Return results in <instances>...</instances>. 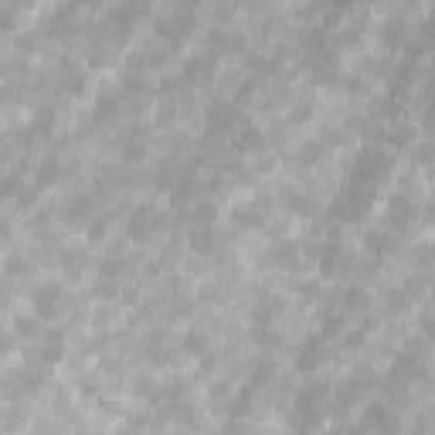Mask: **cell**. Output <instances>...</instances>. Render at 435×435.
<instances>
[{
  "label": "cell",
  "instance_id": "cell-4",
  "mask_svg": "<svg viewBox=\"0 0 435 435\" xmlns=\"http://www.w3.org/2000/svg\"><path fill=\"white\" fill-rule=\"evenodd\" d=\"M160 225H163V218H160L157 207H154V204H140V207L129 214V238L147 241V238L154 235Z\"/></svg>",
  "mask_w": 435,
  "mask_h": 435
},
{
  "label": "cell",
  "instance_id": "cell-24",
  "mask_svg": "<svg viewBox=\"0 0 435 435\" xmlns=\"http://www.w3.org/2000/svg\"><path fill=\"white\" fill-rule=\"evenodd\" d=\"M323 150H326V147H323L320 140H310V143H303V147L296 150V160H299L303 167H313V163L323 157Z\"/></svg>",
  "mask_w": 435,
  "mask_h": 435
},
{
  "label": "cell",
  "instance_id": "cell-23",
  "mask_svg": "<svg viewBox=\"0 0 435 435\" xmlns=\"http://www.w3.org/2000/svg\"><path fill=\"white\" fill-rule=\"evenodd\" d=\"M89 211H92V198H72L68 207H65V218H68L72 225H79V221L89 218Z\"/></svg>",
  "mask_w": 435,
  "mask_h": 435
},
{
  "label": "cell",
  "instance_id": "cell-37",
  "mask_svg": "<svg viewBox=\"0 0 435 435\" xmlns=\"http://www.w3.org/2000/svg\"><path fill=\"white\" fill-rule=\"evenodd\" d=\"M75 3H85V7H95L99 0H75Z\"/></svg>",
  "mask_w": 435,
  "mask_h": 435
},
{
  "label": "cell",
  "instance_id": "cell-21",
  "mask_svg": "<svg viewBox=\"0 0 435 435\" xmlns=\"http://www.w3.org/2000/svg\"><path fill=\"white\" fill-rule=\"evenodd\" d=\"M28 187V181L21 177V174H7L3 181H0V198L3 201H14V198H21V191Z\"/></svg>",
  "mask_w": 435,
  "mask_h": 435
},
{
  "label": "cell",
  "instance_id": "cell-11",
  "mask_svg": "<svg viewBox=\"0 0 435 435\" xmlns=\"http://www.w3.org/2000/svg\"><path fill=\"white\" fill-rule=\"evenodd\" d=\"M262 147H266V136H262L255 126L238 129V136H235V150H238V154H259Z\"/></svg>",
  "mask_w": 435,
  "mask_h": 435
},
{
  "label": "cell",
  "instance_id": "cell-14",
  "mask_svg": "<svg viewBox=\"0 0 435 435\" xmlns=\"http://www.w3.org/2000/svg\"><path fill=\"white\" fill-rule=\"evenodd\" d=\"M360 429H395V418H388V408H385V405H371V408L364 411Z\"/></svg>",
  "mask_w": 435,
  "mask_h": 435
},
{
  "label": "cell",
  "instance_id": "cell-6",
  "mask_svg": "<svg viewBox=\"0 0 435 435\" xmlns=\"http://www.w3.org/2000/svg\"><path fill=\"white\" fill-rule=\"evenodd\" d=\"M191 28H194V17L187 14V10H181V14H174V17H163L157 28L160 38H167L170 44H181V41L191 35Z\"/></svg>",
  "mask_w": 435,
  "mask_h": 435
},
{
  "label": "cell",
  "instance_id": "cell-2",
  "mask_svg": "<svg viewBox=\"0 0 435 435\" xmlns=\"http://www.w3.org/2000/svg\"><path fill=\"white\" fill-rule=\"evenodd\" d=\"M62 299H65V289L58 282H38L35 293H31V303H35V317L51 320L62 310Z\"/></svg>",
  "mask_w": 435,
  "mask_h": 435
},
{
  "label": "cell",
  "instance_id": "cell-25",
  "mask_svg": "<svg viewBox=\"0 0 435 435\" xmlns=\"http://www.w3.org/2000/svg\"><path fill=\"white\" fill-rule=\"evenodd\" d=\"M405 35H408V28H405L401 21H388V24L381 28V41H385L388 48H398V44H401V38H405Z\"/></svg>",
  "mask_w": 435,
  "mask_h": 435
},
{
  "label": "cell",
  "instance_id": "cell-30",
  "mask_svg": "<svg viewBox=\"0 0 435 435\" xmlns=\"http://www.w3.org/2000/svg\"><path fill=\"white\" fill-rule=\"evenodd\" d=\"M133 395L140 398H160V385L154 378H136V385H133Z\"/></svg>",
  "mask_w": 435,
  "mask_h": 435
},
{
  "label": "cell",
  "instance_id": "cell-16",
  "mask_svg": "<svg viewBox=\"0 0 435 435\" xmlns=\"http://www.w3.org/2000/svg\"><path fill=\"white\" fill-rule=\"evenodd\" d=\"M62 177V163H58V157H44L38 163V187H51L55 181Z\"/></svg>",
  "mask_w": 435,
  "mask_h": 435
},
{
  "label": "cell",
  "instance_id": "cell-7",
  "mask_svg": "<svg viewBox=\"0 0 435 435\" xmlns=\"http://www.w3.org/2000/svg\"><path fill=\"white\" fill-rule=\"evenodd\" d=\"M266 262H272L279 269H289V266L299 262V248H296L293 241H279V245H272V248L266 252Z\"/></svg>",
  "mask_w": 435,
  "mask_h": 435
},
{
  "label": "cell",
  "instance_id": "cell-8",
  "mask_svg": "<svg viewBox=\"0 0 435 435\" xmlns=\"http://www.w3.org/2000/svg\"><path fill=\"white\" fill-rule=\"evenodd\" d=\"M204 119H207V129H228L232 122L238 119V113L232 109V106H225V102H214V106H207V113H204Z\"/></svg>",
  "mask_w": 435,
  "mask_h": 435
},
{
  "label": "cell",
  "instance_id": "cell-26",
  "mask_svg": "<svg viewBox=\"0 0 435 435\" xmlns=\"http://www.w3.org/2000/svg\"><path fill=\"white\" fill-rule=\"evenodd\" d=\"M340 255H344V248H340L337 241H330V245H326V252L320 255V269H323L326 276H333V269H337V262H340Z\"/></svg>",
  "mask_w": 435,
  "mask_h": 435
},
{
  "label": "cell",
  "instance_id": "cell-22",
  "mask_svg": "<svg viewBox=\"0 0 435 435\" xmlns=\"http://www.w3.org/2000/svg\"><path fill=\"white\" fill-rule=\"evenodd\" d=\"M3 272H7V276H14V279L28 276V272H31V259L14 252V255H7V259H3Z\"/></svg>",
  "mask_w": 435,
  "mask_h": 435
},
{
  "label": "cell",
  "instance_id": "cell-29",
  "mask_svg": "<svg viewBox=\"0 0 435 435\" xmlns=\"http://www.w3.org/2000/svg\"><path fill=\"white\" fill-rule=\"evenodd\" d=\"M364 241H367V248H371L374 255H388V252H391V238L385 235V232H371Z\"/></svg>",
  "mask_w": 435,
  "mask_h": 435
},
{
  "label": "cell",
  "instance_id": "cell-13",
  "mask_svg": "<svg viewBox=\"0 0 435 435\" xmlns=\"http://www.w3.org/2000/svg\"><path fill=\"white\" fill-rule=\"evenodd\" d=\"M279 313H282V299H279V296H262V299L255 303V310H252V320H255V323H272Z\"/></svg>",
  "mask_w": 435,
  "mask_h": 435
},
{
  "label": "cell",
  "instance_id": "cell-34",
  "mask_svg": "<svg viewBox=\"0 0 435 435\" xmlns=\"http://www.w3.org/2000/svg\"><path fill=\"white\" fill-rule=\"evenodd\" d=\"M106 235V221H92L89 225V238H102Z\"/></svg>",
  "mask_w": 435,
  "mask_h": 435
},
{
  "label": "cell",
  "instance_id": "cell-19",
  "mask_svg": "<svg viewBox=\"0 0 435 435\" xmlns=\"http://www.w3.org/2000/svg\"><path fill=\"white\" fill-rule=\"evenodd\" d=\"M14 333L24 340H38L41 337V317H17L14 320Z\"/></svg>",
  "mask_w": 435,
  "mask_h": 435
},
{
  "label": "cell",
  "instance_id": "cell-3",
  "mask_svg": "<svg viewBox=\"0 0 435 435\" xmlns=\"http://www.w3.org/2000/svg\"><path fill=\"white\" fill-rule=\"evenodd\" d=\"M65 357V337L58 330H41V344L31 351V364H41V367H51Z\"/></svg>",
  "mask_w": 435,
  "mask_h": 435
},
{
  "label": "cell",
  "instance_id": "cell-18",
  "mask_svg": "<svg viewBox=\"0 0 435 435\" xmlns=\"http://www.w3.org/2000/svg\"><path fill=\"white\" fill-rule=\"evenodd\" d=\"M211 245H214L211 225H194V232H191V248H194L198 255H207V252H211Z\"/></svg>",
  "mask_w": 435,
  "mask_h": 435
},
{
  "label": "cell",
  "instance_id": "cell-12",
  "mask_svg": "<svg viewBox=\"0 0 435 435\" xmlns=\"http://www.w3.org/2000/svg\"><path fill=\"white\" fill-rule=\"evenodd\" d=\"M62 89L68 95H82L85 92V72H82L79 65H72V62L62 65Z\"/></svg>",
  "mask_w": 435,
  "mask_h": 435
},
{
  "label": "cell",
  "instance_id": "cell-36",
  "mask_svg": "<svg viewBox=\"0 0 435 435\" xmlns=\"http://www.w3.org/2000/svg\"><path fill=\"white\" fill-rule=\"evenodd\" d=\"M10 235V225H7V218H0V238Z\"/></svg>",
  "mask_w": 435,
  "mask_h": 435
},
{
  "label": "cell",
  "instance_id": "cell-9",
  "mask_svg": "<svg viewBox=\"0 0 435 435\" xmlns=\"http://www.w3.org/2000/svg\"><path fill=\"white\" fill-rule=\"evenodd\" d=\"M388 218H391V225H395V228H408V225L415 221V204L398 194V198L391 201V207H388Z\"/></svg>",
  "mask_w": 435,
  "mask_h": 435
},
{
  "label": "cell",
  "instance_id": "cell-15",
  "mask_svg": "<svg viewBox=\"0 0 435 435\" xmlns=\"http://www.w3.org/2000/svg\"><path fill=\"white\" fill-rule=\"evenodd\" d=\"M116 113H119V95H99L95 99V109H92V119L95 122H106V119H116Z\"/></svg>",
  "mask_w": 435,
  "mask_h": 435
},
{
  "label": "cell",
  "instance_id": "cell-27",
  "mask_svg": "<svg viewBox=\"0 0 435 435\" xmlns=\"http://www.w3.org/2000/svg\"><path fill=\"white\" fill-rule=\"evenodd\" d=\"M184 351L191 357H204L207 354V337H204L201 330H191V333L184 337Z\"/></svg>",
  "mask_w": 435,
  "mask_h": 435
},
{
  "label": "cell",
  "instance_id": "cell-1",
  "mask_svg": "<svg viewBox=\"0 0 435 435\" xmlns=\"http://www.w3.org/2000/svg\"><path fill=\"white\" fill-rule=\"evenodd\" d=\"M41 385H44V367L41 364H24V367H14V371L0 374V398L21 401V398L35 395Z\"/></svg>",
  "mask_w": 435,
  "mask_h": 435
},
{
  "label": "cell",
  "instance_id": "cell-5",
  "mask_svg": "<svg viewBox=\"0 0 435 435\" xmlns=\"http://www.w3.org/2000/svg\"><path fill=\"white\" fill-rule=\"evenodd\" d=\"M385 170H388V154H381V150H374V147L360 150V157H357V163H354L357 181H378Z\"/></svg>",
  "mask_w": 435,
  "mask_h": 435
},
{
  "label": "cell",
  "instance_id": "cell-31",
  "mask_svg": "<svg viewBox=\"0 0 435 435\" xmlns=\"http://www.w3.org/2000/svg\"><path fill=\"white\" fill-rule=\"evenodd\" d=\"M320 340H310V344H306V351H303V357H299V367H306V371H310V367H317L320 364Z\"/></svg>",
  "mask_w": 435,
  "mask_h": 435
},
{
  "label": "cell",
  "instance_id": "cell-28",
  "mask_svg": "<svg viewBox=\"0 0 435 435\" xmlns=\"http://www.w3.org/2000/svg\"><path fill=\"white\" fill-rule=\"evenodd\" d=\"M282 201H286V207H289V211H303V214H310V211H313V204L303 198V194H296L293 187H286V191H282Z\"/></svg>",
  "mask_w": 435,
  "mask_h": 435
},
{
  "label": "cell",
  "instance_id": "cell-17",
  "mask_svg": "<svg viewBox=\"0 0 435 435\" xmlns=\"http://www.w3.org/2000/svg\"><path fill=\"white\" fill-rule=\"evenodd\" d=\"M143 154H147V133H143V129H133V133H129V140L122 143V157H126V160H140Z\"/></svg>",
  "mask_w": 435,
  "mask_h": 435
},
{
  "label": "cell",
  "instance_id": "cell-32",
  "mask_svg": "<svg viewBox=\"0 0 435 435\" xmlns=\"http://www.w3.org/2000/svg\"><path fill=\"white\" fill-rule=\"evenodd\" d=\"M191 218H194V225H211V218H214V204H211V201H201L198 207L191 211Z\"/></svg>",
  "mask_w": 435,
  "mask_h": 435
},
{
  "label": "cell",
  "instance_id": "cell-10",
  "mask_svg": "<svg viewBox=\"0 0 435 435\" xmlns=\"http://www.w3.org/2000/svg\"><path fill=\"white\" fill-rule=\"evenodd\" d=\"M58 262H62V269H65L68 276H79L82 269H85V262H89V255H85V248H79V245H68V248H62Z\"/></svg>",
  "mask_w": 435,
  "mask_h": 435
},
{
  "label": "cell",
  "instance_id": "cell-33",
  "mask_svg": "<svg viewBox=\"0 0 435 435\" xmlns=\"http://www.w3.org/2000/svg\"><path fill=\"white\" fill-rule=\"evenodd\" d=\"M10 28H14V10L0 7V31H10Z\"/></svg>",
  "mask_w": 435,
  "mask_h": 435
},
{
  "label": "cell",
  "instance_id": "cell-35",
  "mask_svg": "<svg viewBox=\"0 0 435 435\" xmlns=\"http://www.w3.org/2000/svg\"><path fill=\"white\" fill-rule=\"evenodd\" d=\"M14 347V337H7V333H0V354H7Z\"/></svg>",
  "mask_w": 435,
  "mask_h": 435
},
{
  "label": "cell",
  "instance_id": "cell-20",
  "mask_svg": "<svg viewBox=\"0 0 435 435\" xmlns=\"http://www.w3.org/2000/svg\"><path fill=\"white\" fill-rule=\"evenodd\" d=\"M235 221L241 228H259V225H262V201H259V204H248V207H238Z\"/></svg>",
  "mask_w": 435,
  "mask_h": 435
}]
</instances>
